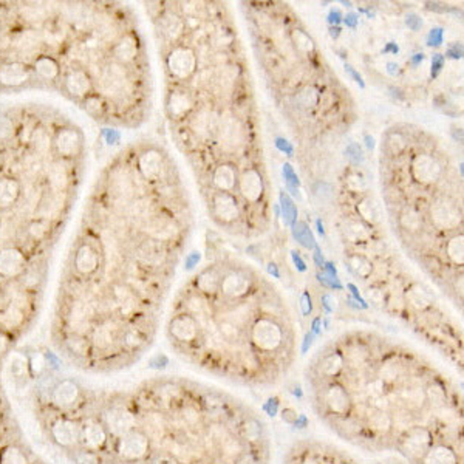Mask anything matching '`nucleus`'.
<instances>
[{
	"label": "nucleus",
	"mask_w": 464,
	"mask_h": 464,
	"mask_svg": "<svg viewBox=\"0 0 464 464\" xmlns=\"http://www.w3.org/2000/svg\"><path fill=\"white\" fill-rule=\"evenodd\" d=\"M19 183L13 179L0 180V209H6L16 203L19 197Z\"/></svg>",
	"instance_id": "obj_15"
},
{
	"label": "nucleus",
	"mask_w": 464,
	"mask_h": 464,
	"mask_svg": "<svg viewBox=\"0 0 464 464\" xmlns=\"http://www.w3.org/2000/svg\"><path fill=\"white\" fill-rule=\"evenodd\" d=\"M281 205H282V215H283V222L286 226H294L298 220V209L296 205L293 203V200L286 196V193H282L281 196Z\"/></svg>",
	"instance_id": "obj_22"
},
{
	"label": "nucleus",
	"mask_w": 464,
	"mask_h": 464,
	"mask_svg": "<svg viewBox=\"0 0 464 464\" xmlns=\"http://www.w3.org/2000/svg\"><path fill=\"white\" fill-rule=\"evenodd\" d=\"M398 444L401 451L410 457L412 461H421L424 457L429 447L434 444V434L430 429L423 426H413L402 432L398 438Z\"/></svg>",
	"instance_id": "obj_3"
},
{
	"label": "nucleus",
	"mask_w": 464,
	"mask_h": 464,
	"mask_svg": "<svg viewBox=\"0 0 464 464\" xmlns=\"http://www.w3.org/2000/svg\"><path fill=\"white\" fill-rule=\"evenodd\" d=\"M366 145H367L368 149H373L375 147V140L371 138L370 135H367V137H366Z\"/></svg>",
	"instance_id": "obj_51"
},
{
	"label": "nucleus",
	"mask_w": 464,
	"mask_h": 464,
	"mask_svg": "<svg viewBox=\"0 0 464 464\" xmlns=\"http://www.w3.org/2000/svg\"><path fill=\"white\" fill-rule=\"evenodd\" d=\"M268 273L269 274H273L276 278H278V277H281V274H278V271H277V266L276 265H268Z\"/></svg>",
	"instance_id": "obj_50"
},
{
	"label": "nucleus",
	"mask_w": 464,
	"mask_h": 464,
	"mask_svg": "<svg viewBox=\"0 0 464 464\" xmlns=\"http://www.w3.org/2000/svg\"><path fill=\"white\" fill-rule=\"evenodd\" d=\"M283 176H285L286 186H288V188H293V189H298L299 188V179H298L296 172L293 171L291 164H285L283 166Z\"/></svg>",
	"instance_id": "obj_26"
},
{
	"label": "nucleus",
	"mask_w": 464,
	"mask_h": 464,
	"mask_svg": "<svg viewBox=\"0 0 464 464\" xmlns=\"http://www.w3.org/2000/svg\"><path fill=\"white\" fill-rule=\"evenodd\" d=\"M0 464H30V460L19 446H5L0 451Z\"/></svg>",
	"instance_id": "obj_16"
},
{
	"label": "nucleus",
	"mask_w": 464,
	"mask_h": 464,
	"mask_svg": "<svg viewBox=\"0 0 464 464\" xmlns=\"http://www.w3.org/2000/svg\"><path fill=\"white\" fill-rule=\"evenodd\" d=\"M50 434L57 446L72 449V447L79 446L81 423L72 418H57L50 427Z\"/></svg>",
	"instance_id": "obj_6"
},
{
	"label": "nucleus",
	"mask_w": 464,
	"mask_h": 464,
	"mask_svg": "<svg viewBox=\"0 0 464 464\" xmlns=\"http://www.w3.org/2000/svg\"><path fill=\"white\" fill-rule=\"evenodd\" d=\"M108 435L107 429L104 427L103 421L101 419H87L81 423V438H79V447L82 449H87L91 452H99L103 451L106 444L108 443Z\"/></svg>",
	"instance_id": "obj_4"
},
{
	"label": "nucleus",
	"mask_w": 464,
	"mask_h": 464,
	"mask_svg": "<svg viewBox=\"0 0 464 464\" xmlns=\"http://www.w3.org/2000/svg\"><path fill=\"white\" fill-rule=\"evenodd\" d=\"M67 90L72 96L74 98H86L89 95V91L91 89V82L89 79L87 73H84L82 70H76L72 72L69 76H67L65 81Z\"/></svg>",
	"instance_id": "obj_13"
},
{
	"label": "nucleus",
	"mask_w": 464,
	"mask_h": 464,
	"mask_svg": "<svg viewBox=\"0 0 464 464\" xmlns=\"http://www.w3.org/2000/svg\"><path fill=\"white\" fill-rule=\"evenodd\" d=\"M81 146H82V138L76 130L65 129L62 132H59L56 138V147L61 155L64 157L78 155Z\"/></svg>",
	"instance_id": "obj_12"
},
{
	"label": "nucleus",
	"mask_w": 464,
	"mask_h": 464,
	"mask_svg": "<svg viewBox=\"0 0 464 464\" xmlns=\"http://www.w3.org/2000/svg\"><path fill=\"white\" fill-rule=\"evenodd\" d=\"M315 249H316V252H315V261H316V265H317L319 268H324V265H325V260H324L322 252H320V249H319L317 247H316Z\"/></svg>",
	"instance_id": "obj_44"
},
{
	"label": "nucleus",
	"mask_w": 464,
	"mask_h": 464,
	"mask_svg": "<svg viewBox=\"0 0 464 464\" xmlns=\"http://www.w3.org/2000/svg\"><path fill=\"white\" fill-rule=\"evenodd\" d=\"M345 157H347L353 164H359V163H362V159H364V155H362V150H361L359 145H354V142L345 149Z\"/></svg>",
	"instance_id": "obj_25"
},
{
	"label": "nucleus",
	"mask_w": 464,
	"mask_h": 464,
	"mask_svg": "<svg viewBox=\"0 0 464 464\" xmlns=\"http://www.w3.org/2000/svg\"><path fill=\"white\" fill-rule=\"evenodd\" d=\"M101 421H103L108 435L113 436L115 440H118L121 435L130 432L132 429L138 427L137 413L132 412L125 404H112L111 407L104 410Z\"/></svg>",
	"instance_id": "obj_2"
},
{
	"label": "nucleus",
	"mask_w": 464,
	"mask_h": 464,
	"mask_svg": "<svg viewBox=\"0 0 464 464\" xmlns=\"http://www.w3.org/2000/svg\"><path fill=\"white\" fill-rule=\"evenodd\" d=\"M25 269V256L16 248H6L0 251V276L18 277Z\"/></svg>",
	"instance_id": "obj_8"
},
{
	"label": "nucleus",
	"mask_w": 464,
	"mask_h": 464,
	"mask_svg": "<svg viewBox=\"0 0 464 464\" xmlns=\"http://www.w3.org/2000/svg\"><path fill=\"white\" fill-rule=\"evenodd\" d=\"M316 225H317V231H319L320 234H324V225H322V222L317 220V222H316Z\"/></svg>",
	"instance_id": "obj_53"
},
{
	"label": "nucleus",
	"mask_w": 464,
	"mask_h": 464,
	"mask_svg": "<svg viewBox=\"0 0 464 464\" xmlns=\"http://www.w3.org/2000/svg\"><path fill=\"white\" fill-rule=\"evenodd\" d=\"M421 464H458V455L449 446L435 443L419 461Z\"/></svg>",
	"instance_id": "obj_10"
},
{
	"label": "nucleus",
	"mask_w": 464,
	"mask_h": 464,
	"mask_svg": "<svg viewBox=\"0 0 464 464\" xmlns=\"http://www.w3.org/2000/svg\"><path fill=\"white\" fill-rule=\"evenodd\" d=\"M198 325L191 316H179L172 320L171 333L176 341L192 342L197 337Z\"/></svg>",
	"instance_id": "obj_11"
},
{
	"label": "nucleus",
	"mask_w": 464,
	"mask_h": 464,
	"mask_svg": "<svg viewBox=\"0 0 464 464\" xmlns=\"http://www.w3.org/2000/svg\"><path fill=\"white\" fill-rule=\"evenodd\" d=\"M302 311L305 316H310L311 311H313V305H311V296L308 293H303V296H302Z\"/></svg>",
	"instance_id": "obj_33"
},
{
	"label": "nucleus",
	"mask_w": 464,
	"mask_h": 464,
	"mask_svg": "<svg viewBox=\"0 0 464 464\" xmlns=\"http://www.w3.org/2000/svg\"><path fill=\"white\" fill-rule=\"evenodd\" d=\"M8 347H10V337L6 336L4 330H0V358L8 351Z\"/></svg>",
	"instance_id": "obj_34"
},
{
	"label": "nucleus",
	"mask_w": 464,
	"mask_h": 464,
	"mask_svg": "<svg viewBox=\"0 0 464 464\" xmlns=\"http://www.w3.org/2000/svg\"><path fill=\"white\" fill-rule=\"evenodd\" d=\"M293 234H294V239H296L302 247H305L307 249H315L317 244L315 240V235L313 232L310 231V227L307 226V223H296L293 226Z\"/></svg>",
	"instance_id": "obj_19"
},
{
	"label": "nucleus",
	"mask_w": 464,
	"mask_h": 464,
	"mask_svg": "<svg viewBox=\"0 0 464 464\" xmlns=\"http://www.w3.org/2000/svg\"><path fill=\"white\" fill-rule=\"evenodd\" d=\"M398 69H400V67L396 65L395 62H389V64H387V70H389L390 74H396V73H398Z\"/></svg>",
	"instance_id": "obj_49"
},
{
	"label": "nucleus",
	"mask_w": 464,
	"mask_h": 464,
	"mask_svg": "<svg viewBox=\"0 0 464 464\" xmlns=\"http://www.w3.org/2000/svg\"><path fill=\"white\" fill-rule=\"evenodd\" d=\"M200 259H201L200 252H192V254L186 259V269H192L193 266H197Z\"/></svg>",
	"instance_id": "obj_37"
},
{
	"label": "nucleus",
	"mask_w": 464,
	"mask_h": 464,
	"mask_svg": "<svg viewBox=\"0 0 464 464\" xmlns=\"http://www.w3.org/2000/svg\"><path fill=\"white\" fill-rule=\"evenodd\" d=\"M406 23L412 31H419L421 27H423V21L417 14H409L406 18Z\"/></svg>",
	"instance_id": "obj_30"
},
{
	"label": "nucleus",
	"mask_w": 464,
	"mask_h": 464,
	"mask_svg": "<svg viewBox=\"0 0 464 464\" xmlns=\"http://www.w3.org/2000/svg\"><path fill=\"white\" fill-rule=\"evenodd\" d=\"M443 67H444V56L443 55H434L432 57V78H436L438 74H440V72L443 70Z\"/></svg>",
	"instance_id": "obj_29"
},
{
	"label": "nucleus",
	"mask_w": 464,
	"mask_h": 464,
	"mask_svg": "<svg viewBox=\"0 0 464 464\" xmlns=\"http://www.w3.org/2000/svg\"><path fill=\"white\" fill-rule=\"evenodd\" d=\"M215 181L223 189H230L234 184V172L230 167H222L215 175Z\"/></svg>",
	"instance_id": "obj_24"
},
{
	"label": "nucleus",
	"mask_w": 464,
	"mask_h": 464,
	"mask_svg": "<svg viewBox=\"0 0 464 464\" xmlns=\"http://www.w3.org/2000/svg\"><path fill=\"white\" fill-rule=\"evenodd\" d=\"M35 72L44 79H55L59 73V65L53 57L42 56L35 62Z\"/></svg>",
	"instance_id": "obj_17"
},
{
	"label": "nucleus",
	"mask_w": 464,
	"mask_h": 464,
	"mask_svg": "<svg viewBox=\"0 0 464 464\" xmlns=\"http://www.w3.org/2000/svg\"><path fill=\"white\" fill-rule=\"evenodd\" d=\"M341 21H342V16L337 10H332V13L328 14V22H330L332 25H339Z\"/></svg>",
	"instance_id": "obj_43"
},
{
	"label": "nucleus",
	"mask_w": 464,
	"mask_h": 464,
	"mask_svg": "<svg viewBox=\"0 0 464 464\" xmlns=\"http://www.w3.org/2000/svg\"><path fill=\"white\" fill-rule=\"evenodd\" d=\"M277 409H278V400H277V398H271V400H269V401L266 402L265 410H268L269 417H276Z\"/></svg>",
	"instance_id": "obj_38"
},
{
	"label": "nucleus",
	"mask_w": 464,
	"mask_h": 464,
	"mask_svg": "<svg viewBox=\"0 0 464 464\" xmlns=\"http://www.w3.org/2000/svg\"><path fill=\"white\" fill-rule=\"evenodd\" d=\"M317 278H319V282H320V283H324L325 286H328V288L342 290V285H341L339 278H337V277H332V276H328V274L322 273V274H319V276H317Z\"/></svg>",
	"instance_id": "obj_28"
},
{
	"label": "nucleus",
	"mask_w": 464,
	"mask_h": 464,
	"mask_svg": "<svg viewBox=\"0 0 464 464\" xmlns=\"http://www.w3.org/2000/svg\"><path fill=\"white\" fill-rule=\"evenodd\" d=\"M330 35H332V38H334V39H336V38H339V35H341V28H337V27H336V28H332V30H330Z\"/></svg>",
	"instance_id": "obj_52"
},
{
	"label": "nucleus",
	"mask_w": 464,
	"mask_h": 464,
	"mask_svg": "<svg viewBox=\"0 0 464 464\" xmlns=\"http://www.w3.org/2000/svg\"><path fill=\"white\" fill-rule=\"evenodd\" d=\"M28 79L30 70L22 62H10L0 67V84L5 87H19Z\"/></svg>",
	"instance_id": "obj_9"
},
{
	"label": "nucleus",
	"mask_w": 464,
	"mask_h": 464,
	"mask_svg": "<svg viewBox=\"0 0 464 464\" xmlns=\"http://www.w3.org/2000/svg\"><path fill=\"white\" fill-rule=\"evenodd\" d=\"M291 256H293V261H294V265H296V268L299 269V271H307V265H305V261H303L302 259H300V256L298 254V252L296 251H293L291 252Z\"/></svg>",
	"instance_id": "obj_39"
},
{
	"label": "nucleus",
	"mask_w": 464,
	"mask_h": 464,
	"mask_svg": "<svg viewBox=\"0 0 464 464\" xmlns=\"http://www.w3.org/2000/svg\"><path fill=\"white\" fill-rule=\"evenodd\" d=\"M342 5H345V6H347V8H351V4L350 2H341Z\"/></svg>",
	"instance_id": "obj_54"
},
{
	"label": "nucleus",
	"mask_w": 464,
	"mask_h": 464,
	"mask_svg": "<svg viewBox=\"0 0 464 464\" xmlns=\"http://www.w3.org/2000/svg\"><path fill=\"white\" fill-rule=\"evenodd\" d=\"M322 307L328 311V313H332V311L334 310V303H333V298L330 296V294H325V296L322 298Z\"/></svg>",
	"instance_id": "obj_42"
},
{
	"label": "nucleus",
	"mask_w": 464,
	"mask_h": 464,
	"mask_svg": "<svg viewBox=\"0 0 464 464\" xmlns=\"http://www.w3.org/2000/svg\"><path fill=\"white\" fill-rule=\"evenodd\" d=\"M81 389L79 385L76 384L72 379H64V381H59L50 393V401L55 407L61 410H69L76 402L79 401Z\"/></svg>",
	"instance_id": "obj_7"
},
{
	"label": "nucleus",
	"mask_w": 464,
	"mask_h": 464,
	"mask_svg": "<svg viewBox=\"0 0 464 464\" xmlns=\"http://www.w3.org/2000/svg\"><path fill=\"white\" fill-rule=\"evenodd\" d=\"M313 337H315V334L311 333V332L305 336V342H303V347H302V351L303 353H305L311 347V344H313Z\"/></svg>",
	"instance_id": "obj_45"
},
{
	"label": "nucleus",
	"mask_w": 464,
	"mask_h": 464,
	"mask_svg": "<svg viewBox=\"0 0 464 464\" xmlns=\"http://www.w3.org/2000/svg\"><path fill=\"white\" fill-rule=\"evenodd\" d=\"M243 193L247 196L249 200H256L261 193V180L259 179V175L254 172H248L244 175L243 179Z\"/></svg>",
	"instance_id": "obj_20"
},
{
	"label": "nucleus",
	"mask_w": 464,
	"mask_h": 464,
	"mask_svg": "<svg viewBox=\"0 0 464 464\" xmlns=\"http://www.w3.org/2000/svg\"><path fill=\"white\" fill-rule=\"evenodd\" d=\"M320 324H322V320H320L319 317L313 320V325H311V333H313L315 336H317L320 332Z\"/></svg>",
	"instance_id": "obj_48"
},
{
	"label": "nucleus",
	"mask_w": 464,
	"mask_h": 464,
	"mask_svg": "<svg viewBox=\"0 0 464 464\" xmlns=\"http://www.w3.org/2000/svg\"><path fill=\"white\" fill-rule=\"evenodd\" d=\"M398 52H400V48H398V45H396V44H393V42H390V44H387V47L383 50V53H393V55H398Z\"/></svg>",
	"instance_id": "obj_46"
},
{
	"label": "nucleus",
	"mask_w": 464,
	"mask_h": 464,
	"mask_svg": "<svg viewBox=\"0 0 464 464\" xmlns=\"http://www.w3.org/2000/svg\"><path fill=\"white\" fill-rule=\"evenodd\" d=\"M349 290L351 291V294L354 296V299H356V300L361 303V307H362V308H367V303H366L364 299L361 298V294H359V291H358L356 286H354L353 283H350V285H349Z\"/></svg>",
	"instance_id": "obj_41"
},
{
	"label": "nucleus",
	"mask_w": 464,
	"mask_h": 464,
	"mask_svg": "<svg viewBox=\"0 0 464 464\" xmlns=\"http://www.w3.org/2000/svg\"><path fill=\"white\" fill-rule=\"evenodd\" d=\"M443 44V28H434L430 30L427 36V45L429 47H440Z\"/></svg>",
	"instance_id": "obj_27"
},
{
	"label": "nucleus",
	"mask_w": 464,
	"mask_h": 464,
	"mask_svg": "<svg viewBox=\"0 0 464 464\" xmlns=\"http://www.w3.org/2000/svg\"><path fill=\"white\" fill-rule=\"evenodd\" d=\"M424 61V55L423 53H417L415 56H413L412 59H410V64L413 65V67H417V65H419L421 62H423Z\"/></svg>",
	"instance_id": "obj_47"
},
{
	"label": "nucleus",
	"mask_w": 464,
	"mask_h": 464,
	"mask_svg": "<svg viewBox=\"0 0 464 464\" xmlns=\"http://www.w3.org/2000/svg\"><path fill=\"white\" fill-rule=\"evenodd\" d=\"M113 342V336L111 333V330L106 327H98L95 332H93V341L91 344L96 345L99 349H107L111 347Z\"/></svg>",
	"instance_id": "obj_23"
},
{
	"label": "nucleus",
	"mask_w": 464,
	"mask_h": 464,
	"mask_svg": "<svg viewBox=\"0 0 464 464\" xmlns=\"http://www.w3.org/2000/svg\"><path fill=\"white\" fill-rule=\"evenodd\" d=\"M449 57L452 59H460L463 57V47L461 44H453L452 47H449V50H447V53H446Z\"/></svg>",
	"instance_id": "obj_36"
},
{
	"label": "nucleus",
	"mask_w": 464,
	"mask_h": 464,
	"mask_svg": "<svg viewBox=\"0 0 464 464\" xmlns=\"http://www.w3.org/2000/svg\"><path fill=\"white\" fill-rule=\"evenodd\" d=\"M344 22H345V25H347V27H350V28H356V27H358V16H356V14H353V13H350V14L345 16V18H344Z\"/></svg>",
	"instance_id": "obj_40"
},
{
	"label": "nucleus",
	"mask_w": 464,
	"mask_h": 464,
	"mask_svg": "<svg viewBox=\"0 0 464 464\" xmlns=\"http://www.w3.org/2000/svg\"><path fill=\"white\" fill-rule=\"evenodd\" d=\"M282 418H283L285 423H288V424H293L294 426V423H296V421H298L299 415H298V412L294 410V409H285V410H282Z\"/></svg>",
	"instance_id": "obj_32"
},
{
	"label": "nucleus",
	"mask_w": 464,
	"mask_h": 464,
	"mask_svg": "<svg viewBox=\"0 0 464 464\" xmlns=\"http://www.w3.org/2000/svg\"><path fill=\"white\" fill-rule=\"evenodd\" d=\"M150 446L152 441L145 430L137 427L115 440V452L125 463H137L149 457Z\"/></svg>",
	"instance_id": "obj_1"
},
{
	"label": "nucleus",
	"mask_w": 464,
	"mask_h": 464,
	"mask_svg": "<svg viewBox=\"0 0 464 464\" xmlns=\"http://www.w3.org/2000/svg\"><path fill=\"white\" fill-rule=\"evenodd\" d=\"M74 265L81 274H90L98 268V254L89 244H82L76 252Z\"/></svg>",
	"instance_id": "obj_14"
},
{
	"label": "nucleus",
	"mask_w": 464,
	"mask_h": 464,
	"mask_svg": "<svg viewBox=\"0 0 464 464\" xmlns=\"http://www.w3.org/2000/svg\"><path fill=\"white\" fill-rule=\"evenodd\" d=\"M188 59H191L189 56H186L184 50H176L175 53H172L171 59H169V65H171V70L172 73L179 74V76H186L191 69H189V64H188Z\"/></svg>",
	"instance_id": "obj_21"
},
{
	"label": "nucleus",
	"mask_w": 464,
	"mask_h": 464,
	"mask_svg": "<svg viewBox=\"0 0 464 464\" xmlns=\"http://www.w3.org/2000/svg\"><path fill=\"white\" fill-rule=\"evenodd\" d=\"M345 72H347V73H349V74L351 76V78H353L354 81H356V82L359 84V86H361L362 89H364V87H366V84H364V79H362V76H361V74H359V73H358L356 70H354V69H353V67H351V65H349V64H347V65H345Z\"/></svg>",
	"instance_id": "obj_35"
},
{
	"label": "nucleus",
	"mask_w": 464,
	"mask_h": 464,
	"mask_svg": "<svg viewBox=\"0 0 464 464\" xmlns=\"http://www.w3.org/2000/svg\"><path fill=\"white\" fill-rule=\"evenodd\" d=\"M282 339H283V333L281 330V327L274 324L273 320L261 319L256 324L254 330H252V341H254L257 347L265 353L277 350L281 347Z\"/></svg>",
	"instance_id": "obj_5"
},
{
	"label": "nucleus",
	"mask_w": 464,
	"mask_h": 464,
	"mask_svg": "<svg viewBox=\"0 0 464 464\" xmlns=\"http://www.w3.org/2000/svg\"><path fill=\"white\" fill-rule=\"evenodd\" d=\"M90 347L91 342L82 334H72L69 339H67V349L78 358H86L90 353Z\"/></svg>",
	"instance_id": "obj_18"
},
{
	"label": "nucleus",
	"mask_w": 464,
	"mask_h": 464,
	"mask_svg": "<svg viewBox=\"0 0 464 464\" xmlns=\"http://www.w3.org/2000/svg\"><path fill=\"white\" fill-rule=\"evenodd\" d=\"M276 147H277L278 150H281V152H283V154L288 155V157H291V155H293V152H294L293 146L290 145L288 141L283 140V138H277V140H276Z\"/></svg>",
	"instance_id": "obj_31"
}]
</instances>
